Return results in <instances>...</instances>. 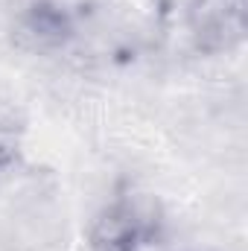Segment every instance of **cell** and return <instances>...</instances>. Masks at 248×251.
Segmentation results:
<instances>
[{"mask_svg": "<svg viewBox=\"0 0 248 251\" xmlns=\"http://www.w3.org/2000/svg\"><path fill=\"white\" fill-rule=\"evenodd\" d=\"M18 38L32 50H62L76 35L73 12L56 0H32L18 15Z\"/></svg>", "mask_w": 248, "mask_h": 251, "instance_id": "cell-3", "label": "cell"}, {"mask_svg": "<svg viewBox=\"0 0 248 251\" xmlns=\"http://www.w3.org/2000/svg\"><path fill=\"white\" fill-rule=\"evenodd\" d=\"M21 155V140L12 128H0V173H6Z\"/></svg>", "mask_w": 248, "mask_h": 251, "instance_id": "cell-4", "label": "cell"}, {"mask_svg": "<svg viewBox=\"0 0 248 251\" xmlns=\"http://www.w3.org/2000/svg\"><path fill=\"white\" fill-rule=\"evenodd\" d=\"M167 219L161 204L143 193L114 196L88 225L91 251H149L164 237Z\"/></svg>", "mask_w": 248, "mask_h": 251, "instance_id": "cell-1", "label": "cell"}, {"mask_svg": "<svg viewBox=\"0 0 248 251\" xmlns=\"http://www.w3.org/2000/svg\"><path fill=\"white\" fill-rule=\"evenodd\" d=\"M190 32L201 53H228L246 38V0H196Z\"/></svg>", "mask_w": 248, "mask_h": 251, "instance_id": "cell-2", "label": "cell"}]
</instances>
